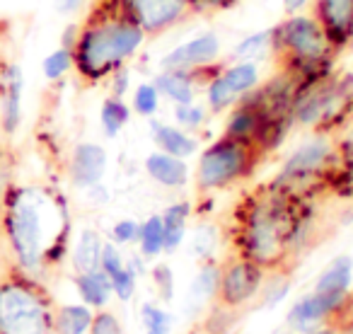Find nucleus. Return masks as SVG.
<instances>
[{"mask_svg":"<svg viewBox=\"0 0 353 334\" xmlns=\"http://www.w3.org/2000/svg\"><path fill=\"white\" fill-rule=\"evenodd\" d=\"M145 41V32L131 17L92 22L78 37L75 66L88 80H99L119 70Z\"/></svg>","mask_w":353,"mask_h":334,"instance_id":"1","label":"nucleus"},{"mask_svg":"<svg viewBox=\"0 0 353 334\" xmlns=\"http://www.w3.org/2000/svg\"><path fill=\"white\" fill-rule=\"evenodd\" d=\"M8 230L17 259L25 269L34 271L46 255V223L44 199L34 189H25L15 197L8 216Z\"/></svg>","mask_w":353,"mask_h":334,"instance_id":"2","label":"nucleus"},{"mask_svg":"<svg viewBox=\"0 0 353 334\" xmlns=\"http://www.w3.org/2000/svg\"><path fill=\"white\" fill-rule=\"evenodd\" d=\"M288 245V218L279 202H256L242 226V250L259 266H274Z\"/></svg>","mask_w":353,"mask_h":334,"instance_id":"3","label":"nucleus"},{"mask_svg":"<svg viewBox=\"0 0 353 334\" xmlns=\"http://www.w3.org/2000/svg\"><path fill=\"white\" fill-rule=\"evenodd\" d=\"M252 167V148L247 141L221 138L201 153L196 167V182L201 192L223 189L228 184L242 179Z\"/></svg>","mask_w":353,"mask_h":334,"instance_id":"4","label":"nucleus"},{"mask_svg":"<svg viewBox=\"0 0 353 334\" xmlns=\"http://www.w3.org/2000/svg\"><path fill=\"white\" fill-rule=\"evenodd\" d=\"M271 46L298 63H319L332 51V41L324 27L319 25L317 17L307 15H290L283 25L274 27Z\"/></svg>","mask_w":353,"mask_h":334,"instance_id":"5","label":"nucleus"},{"mask_svg":"<svg viewBox=\"0 0 353 334\" xmlns=\"http://www.w3.org/2000/svg\"><path fill=\"white\" fill-rule=\"evenodd\" d=\"M49 313L34 291L25 286L0 288V334H46Z\"/></svg>","mask_w":353,"mask_h":334,"instance_id":"6","label":"nucleus"},{"mask_svg":"<svg viewBox=\"0 0 353 334\" xmlns=\"http://www.w3.org/2000/svg\"><path fill=\"white\" fill-rule=\"evenodd\" d=\"M264 266L247 257L230 259L225 266H221V286L216 298L221 300L223 308H242L264 288Z\"/></svg>","mask_w":353,"mask_h":334,"instance_id":"7","label":"nucleus"},{"mask_svg":"<svg viewBox=\"0 0 353 334\" xmlns=\"http://www.w3.org/2000/svg\"><path fill=\"white\" fill-rule=\"evenodd\" d=\"M261 73L259 66L254 61H237V63L228 66L223 73L208 83L206 88V102L211 112H223L230 104L237 102V97H247L252 90L259 85Z\"/></svg>","mask_w":353,"mask_h":334,"instance_id":"8","label":"nucleus"},{"mask_svg":"<svg viewBox=\"0 0 353 334\" xmlns=\"http://www.w3.org/2000/svg\"><path fill=\"white\" fill-rule=\"evenodd\" d=\"M128 15L145 35L174 27L189 10V0H126Z\"/></svg>","mask_w":353,"mask_h":334,"instance_id":"9","label":"nucleus"},{"mask_svg":"<svg viewBox=\"0 0 353 334\" xmlns=\"http://www.w3.org/2000/svg\"><path fill=\"white\" fill-rule=\"evenodd\" d=\"M334 153V146L324 136H314L312 141L303 143L298 150L290 153V157L283 162L276 184H298L303 179L312 177L329 162Z\"/></svg>","mask_w":353,"mask_h":334,"instance_id":"10","label":"nucleus"},{"mask_svg":"<svg viewBox=\"0 0 353 334\" xmlns=\"http://www.w3.org/2000/svg\"><path fill=\"white\" fill-rule=\"evenodd\" d=\"M221 54V37L206 32L184 44L174 46L160 59L162 70H196L203 66H211Z\"/></svg>","mask_w":353,"mask_h":334,"instance_id":"11","label":"nucleus"},{"mask_svg":"<svg viewBox=\"0 0 353 334\" xmlns=\"http://www.w3.org/2000/svg\"><path fill=\"white\" fill-rule=\"evenodd\" d=\"M348 298H339V295H327V293H312L303 295L298 303L290 308L288 313V324L298 332H310V329L319 327V322H324L327 317H332L336 310H341L346 305Z\"/></svg>","mask_w":353,"mask_h":334,"instance_id":"12","label":"nucleus"},{"mask_svg":"<svg viewBox=\"0 0 353 334\" xmlns=\"http://www.w3.org/2000/svg\"><path fill=\"white\" fill-rule=\"evenodd\" d=\"M107 173V150L97 143H80L70 157V179L75 187L90 189L102 182Z\"/></svg>","mask_w":353,"mask_h":334,"instance_id":"13","label":"nucleus"},{"mask_svg":"<svg viewBox=\"0 0 353 334\" xmlns=\"http://www.w3.org/2000/svg\"><path fill=\"white\" fill-rule=\"evenodd\" d=\"M317 20L332 46L353 39V0H317Z\"/></svg>","mask_w":353,"mask_h":334,"instance_id":"14","label":"nucleus"},{"mask_svg":"<svg viewBox=\"0 0 353 334\" xmlns=\"http://www.w3.org/2000/svg\"><path fill=\"white\" fill-rule=\"evenodd\" d=\"M145 173L152 182L167 189H179L189 182V165L182 157H174L170 153L155 150L145 157Z\"/></svg>","mask_w":353,"mask_h":334,"instance_id":"15","label":"nucleus"},{"mask_svg":"<svg viewBox=\"0 0 353 334\" xmlns=\"http://www.w3.org/2000/svg\"><path fill=\"white\" fill-rule=\"evenodd\" d=\"M351 286H353V259L348 255H341L329 262V266L319 274L312 291L327 295H339V298H348Z\"/></svg>","mask_w":353,"mask_h":334,"instance_id":"16","label":"nucleus"},{"mask_svg":"<svg viewBox=\"0 0 353 334\" xmlns=\"http://www.w3.org/2000/svg\"><path fill=\"white\" fill-rule=\"evenodd\" d=\"M152 141H155L157 150L170 153V155L182 157V160L192 157L199 150L196 138L189 136L184 128L170 126V124H160V121H152Z\"/></svg>","mask_w":353,"mask_h":334,"instance_id":"17","label":"nucleus"},{"mask_svg":"<svg viewBox=\"0 0 353 334\" xmlns=\"http://www.w3.org/2000/svg\"><path fill=\"white\" fill-rule=\"evenodd\" d=\"M155 88L162 97L174 104H192L196 99V83L192 70H162L155 78Z\"/></svg>","mask_w":353,"mask_h":334,"instance_id":"18","label":"nucleus"},{"mask_svg":"<svg viewBox=\"0 0 353 334\" xmlns=\"http://www.w3.org/2000/svg\"><path fill=\"white\" fill-rule=\"evenodd\" d=\"M192 216V206L187 202L172 204L160 213L162 233H165V252H174L187 237V223Z\"/></svg>","mask_w":353,"mask_h":334,"instance_id":"19","label":"nucleus"},{"mask_svg":"<svg viewBox=\"0 0 353 334\" xmlns=\"http://www.w3.org/2000/svg\"><path fill=\"white\" fill-rule=\"evenodd\" d=\"M75 286H78L80 298H83L85 305H90V308H104V305L109 303V298H112V281H109V276L104 274L102 269L78 274Z\"/></svg>","mask_w":353,"mask_h":334,"instance_id":"20","label":"nucleus"},{"mask_svg":"<svg viewBox=\"0 0 353 334\" xmlns=\"http://www.w3.org/2000/svg\"><path fill=\"white\" fill-rule=\"evenodd\" d=\"M102 237L94 230H83L75 242L73 250V266L78 269V274H85V271H94L99 269V259H102Z\"/></svg>","mask_w":353,"mask_h":334,"instance_id":"21","label":"nucleus"},{"mask_svg":"<svg viewBox=\"0 0 353 334\" xmlns=\"http://www.w3.org/2000/svg\"><path fill=\"white\" fill-rule=\"evenodd\" d=\"M218 286H221V266L216 264H203L199 274L194 276L192 286H189V300L194 305H201L206 300H213L218 295Z\"/></svg>","mask_w":353,"mask_h":334,"instance_id":"22","label":"nucleus"},{"mask_svg":"<svg viewBox=\"0 0 353 334\" xmlns=\"http://www.w3.org/2000/svg\"><path fill=\"white\" fill-rule=\"evenodd\" d=\"M8 90H6V128L15 131L22 114V70L20 66L8 68Z\"/></svg>","mask_w":353,"mask_h":334,"instance_id":"23","label":"nucleus"},{"mask_svg":"<svg viewBox=\"0 0 353 334\" xmlns=\"http://www.w3.org/2000/svg\"><path fill=\"white\" fill-rule=\"evenodd\" d=\"M92 310L90 305H65L56 315V332L59 334H85L92 324Z\"/></svg>","mask_w":353,"mask_h":334,"instance_id":"24","label":"nucleus"},{"mask_svg":"<svg viewBox=\"0 0 353 334\" xmlns=\"http://www.w3.org/2000/svg\"><path fill=\"white\" fill-rule=\"evenodd\" d=\"M128 119H131V109H128V104L121 97H114L112 95L109 99H104L102 109H99V121H102V131L109 138H117L128 124Z\"/></svg>","mask_w":353,"mask_h":334,"instance_id":"25","label":"nucleus"},{"mask_svg":"<svg viewBox=\"0 0 353 334\" xmlns=\"http://www.w3.org/2000/svg\"><path fill=\"white\" fill-rule=\"evenodd\" d=\"M138 247L141 255L152 259V257L165 252V233H162V218L160 216H148L138 228Z\"/></svg>","mask_w":353,"mask_h":334,"instance_id":"26","label":"nucleus"},{"mask_svg":"<svg viewBox=\"0 0 353 334\" xmlns=\"http://www.w3.org/2000/svg\"><path fill=\"white\" fill-rule=\"evenodd\" d=\"M259 124H261L259 109L245 104V107L235 109V114H232L230 121H228V136L250 143V138L259 133Z\"/></svg>","mask_w":353,"mask_h":334,"instance_id":"27","label":"nucleus"},{"mask_svg":"<svg viewBox=\"0 0 353 334\" xmlns=\"http://www.w3.org/2000/svg\"><path fill=\"white\" fill-rule=\"evenodd\" d=\"M141 324L145 334H172L174 320L165 308L155 303H143L141 305Z\"/></svg>","mask_w":353,"mask_h":334,"instance_id":"28","label":"nucleus"},{"mask_svg":"<svg viewBox=\"0 0 353 334\" xmlns=\"http://www.w3.org/2000/svg\"><path fill=\"white\" fill-rule=\"evenodd\" d=\"M73 66H75L73 51L65 49V46H61V49L51 51V54L46 56L44 63H41V70H44L46 80H61L65 73H70Z\"/></svg>","mask_w":353,"mask_h":334,"instance_id":"29","label":"nucleus"},{"mask_svg":"<svg viewBox=\"0 0 353 334\" xmlns=\"http://www.w3.org/2000/svg\"><path fill=\"white\" fill-rule=\"evenodd\" d=\"M160 109V92L155 83H141L133 90V112L141 117H152Z\"/></svg>","mask_w":353,"mask_h":334,"instance_id":"30","label":"nucleus"},{"mask_svg":"<svg viewBox=\"0 0 353 334\" xmlns=\"http://www.w3.org/2000/svg\"><path fill=\"white\" fill-rule=\"evenodd\" d=\"M274 44V30H264V32H256V35H250L247 39H242L240 44L235 46V54L240 59H254L259 56L264 49Z\"/></svg>","mask_w":353,"mask_h":334,"instance_id":"31","label":"nucleus"},{"mask_svg":"<svg viewBox=\"0 0 353 334\" xmlns=\"http://www.w3.org/2000/svg\"><path fill=\"white\" fill-rule=\"evenodd\" d=\"M174 119H176V124H179V128L194 131V128H201V124L206 121V109L199 107L196 102L174 104Z\"/></svg>","mask_w":353,"mask_h":334,"instance_id":"32","label":"nucleus"},{"mask_svg":"<svg viewBox=\"0 0 353 334\" xmlns=\"http://www.w3.org/2000/svg\"><path fill=\"white\" fill-rule=\"evenodd\" d=\"M136 279L138 276L133 274L131 269H128V264L123 266V269H119L117 274L109 276V281H112V293L117 295L119 300H131L133 293H136Z\"/></svg>","mask_w":353,"mask_h":334,"instance_id":"33","label":"nucleus"},{"mask_svg":"<svg viewBox=\"0 0 353 334\" xmlns=\"http://www.w3.org/2000/svg\"><path fill=\"white\" fill-rule=\"evenodd\" d=\"M123 266H126V262H123V255L119 252V245H114V242H104L99 269H102L107 276H112V274H117L119 269H123Z\"/></svg>","mask_w":353,"mask_h":334,"instance_id":"34","label":"nucleus"},{"mask_svg":"<svg viewBox=\"0 0 353 334\" xmlns=\"http://www.w3.org/2000/svg\"><path fill=\"white\" fill-rule=\"evenodd\" d=\"M138 228H141V223H136L133 218H121L119 223H114V228H112L114 245H131V242H136Z\"/></svg>","mask_w":353,"mask_h":334,"instance_id":"35","label":"nucleus"},{"mask_svg":"<svg viewBox=\"0 0 353 334\" xmlns=\"http://www.w3.org/2000/svg\"><path fill=\"white\" fill-rule=\"evenodd\" d=\"M152 279H155V286L160 291L162 300H172L174 298V274H172L170 264H157L152 269Z\"/></svg>","mask_w":353,"mask_h":334,"instance_id":"36","label":"nucleus"},{"mask_svg":"<svg viewBox=\"0 0 353 334\" xmlns=\"http://www.w3.org/2000/svg\"><path fill=\"white\" fill-rule=\"evenodd\" d=\"M90 334H123L121 322L114 313H99L92 317L90 324Z\"/></svg>","mask_w":353,"mask_h":334,"instance_id":"37","label":"nucleus"},{"mask_svg":"<svg viewBox=\"0 0 353 334\" xmlns=\"http://www.w3.org/2000/svg\"><path fill=\"white\" fill-rule=\"evenodd\" d=\"M288 291H290V281L283 279V276L269 281V284H266V288H264V305H266V308H274V305H279L281 300L288 295Z\"/></svg>","mask_w":353,"mask_h":334,"instance_id":"38","label":"nucleus"},{"mask_svg":"<svg viewBox=\"0 0 353 334\" xmlns=\"http://www.w3.org/2000/svg\"><path fill=\"white\" fill-rule=\"evenodd\" d=\"M208 230H211V228H199L196 235H194L192 250H194V255H196V257H208L213 252V247H216V235L211 233V237H206Z\"/></svg>","mask_w":353,"mask_h":334,"instance_id":"39","label":"nucleus"},{"mask_svg":"<svg viewBox=\"0 0 353 334\" xmlns=\"http://www.w3.org/2000/svg\"><path fill=\"white\" fill-rule=\"evenodd\" d=\"M128 70H123V68H119V70H114V97H123L126 95V90H128Z\"/></svg>","mask_w":353,"mask_h":334,"instance_id":"40","label":"nucleus"},{"mask_svg":"<svg viewBox=\"0 0 353 334\" xmlns=\"http://www.w3.org/2000/svg\"><path fill=\"white\" fill-rule=\"evenodd\" d=\"M85 3H88V0H54L56 10H59L61 15H73V12H78Z\"/></svg>","mask_w":353,"mask_h":334,"instance_id":"41","label":"nucleus"},{"mask_svg":"<svg viewBox=\"0 0 353 334\" xmlns=\"http://www.w3.org/2000/svg\"><path fill=\"white\" fill-rule=\"evenodd\" d=\"M310 3H314V0H283V8L288 15H298L303 8H307Z\"/></svg>","mask_w":353,"mask_h":334,"instance_id":"42","label":"nucleus"},{"mask_svg":"<svg viewBox=\"0 0 353 334\" xmlns=\"http://www.w3.org/2000/svg\"><path fill=\"white\" fill-rule=\"evenodd\" d=\"M203 6H208V8H228V6H232V0H201Z\"/></svg>","mask_w":353,"mask_h":334,"instance_id":"43","label":"nucleus"},{"mask_svg":"<svg viewBox=\"0 0 353 334\" xmlns=\"http://www.w3.org/2000/svg\"><path fill=\"white\" fill-rule=\"evenodd\" d=\"M307 334H336V329L334 327H314V329H310Z\"/></svg>","mask_w":353,"mask_h":334,"instance_id":"44","label":"nucleus"},{"mask_svg":"<svg viewBox=\"0 0 353 334\" xmlns=\"http://www.w3.org/2000/svg\"><path fill=\"white\" fill-rule=\"evenodd\" d=\"M343 148H346V150L351 153V160H353V133L346 138V143H343Z\"/></svg>","mask_w":353,"mask_h":334,"instance_id":"45","label":"nucleus"},{"mask_svg":"<svg viewBox=\"0 0 353 334\" xmlns=\"http://www.w3.org/2000/svg\"><path fill=\"white\" fill-rule=\"evenodd\" d=\"M348 334H353V322H351V327H348Z\"/></svg>","mask_w":353,"mask_h":334,"instance_id":"46","label":"nucleus"}]
</instances>
